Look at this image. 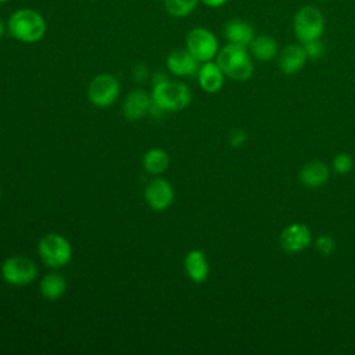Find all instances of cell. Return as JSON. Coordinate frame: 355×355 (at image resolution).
Returning <instances> with one entry per match:
<instances>
[{
  "instance_id": "cell-1",
  "label": "cell",
  "mask_w": 355,
  "mask_h": 355,
  "mask_svg": "<svg viewBox=\"0 0 355 355\" xmlns=\"http://www.w3.org/2000/svg\"><path fill=\"white\" fill-rule=\"evenodd\" d=\"M47 31L44 17L33 8H18L7 19V32L22 43H36L43 39Z\"/></svg>"
},
{
  "instance_id": "cell-2",
  "label": "cell",
  "mask_w": 355,
  "mask_h": 355,
  "mask_svg": "<svg viewBox=\"0 0 355 355\" xmlns=\"http://www.w3.org/2000/svg\"><path fill=\"white\" fill-rule=\"evenodd\" d=\"M151 100L164 112H178L184 110L191 101V92L189 86L179 80H171L166 76L155 79Z\"/></svg>"
},
{
  "instance_id": "cell-3",
  "label": "cell",
  "mask_w": 355,
  "mask_h": 355,
  "mask_svg": "<svg viewBox=\"0 0 355 355\" xmlns=\"http://www.w3.org/2000/svg\"><path fill=\"white\" fill-rule=\"evenodd\" d=\"M216 64L223 71L225 76L233 80H247L254 72L252 60L247 47L233 43H227L219 49Z\"/></svg>"
},
{
  "instance_id": "cell-4",
  "label": "cell",
  "mask_w": 355,
  "mask_h": 355,
  "mask_svg": "<svg viewBox=\"0 0 355 355\" xmlns=\"http://www.w3.org/2000/svg\"><path fill=\"white\" fill-rule=\"evenodd\" d=\"M37 252L42 262L51 269L65 266L72 258V247L69 241L58 233L44 234L37 244Z\"/></svg>"
},
{
  "instance_id": "cell-5",
  "label": "cell",
  "mask_w": 355,
  "mask_h": 355,
  "mask_svg": "<svg viewBox=\"0 0 355 355\" xmlns=\"http://www.w3.org/2000/svg\"><path fill=\"white\" fill-rule=\"evenodd\" d=\"M293 28L300 43L320 39L324 32V17L318 7L304 6L295 12Z\"/></svg>"
},
{
  "instance_id": "cell-6",
  "label": "cell",
  "mask_w": 355,
  "mask_h": 355,
  "mask_svg": "<svg viewBox=\"0 0 355 355\" xmlns=\"http://www.w3.org/2000/svg\"><path fill=\"white\" fill-rule=\"evenodd\" d=\"M0 272L3 280L11 286H26L37 277L36 263L22 255L8 257L1 263Z\"/></svg>"
},
{
  "instance_id": "cell-7",
  "label": "cell",
  "mask_w": 355,
  "mask_h": 355,
  "mask_svg": "<svg viewBox=\"0 0 355 355\" xmlns=\"http://www.w3.org/2000/svg\"><path fill=\"white\" fill-rule=\"evenodd\" d=\"M186 49L200 61H211L219 51L216 36L204 26H196L186 35Z\"/></svg>"
},
{
  "instance_id": "cell-8",
  "label": "cell",
  "mask_w": 355,
  "mask_h": 355,
  "mask_svg": "<svg viewBox=\"0 0 355 355\" xmlns=\"http://www.w3.org/2000/svg\"><path fill=\"white\" fill-rule=\"evenodd\" d=\"M119 96V82L111 73L96 75L87 89L89 101L98 107L105 108L115 103Z\"/></svg>"
},
{
  "instance_id": "cell-9",
  "label": "cell",
  "mask_w": 355,
  "mask_h": 355,
  "mask_svg": "<svg viewBox=\"0 0 355 355\" xmlns=\"http://www.w3.org/2000/svg\"><path fill=\"white\" fill-rule=\"evenodd\" d=\"M144 198L151 209L162 212L172 205L175 200V191L168 180L157 178L147 184L144 190Z\"/></svg>"
},
{
  "instance_id": "cell-10",
  "label": "cell",
  "mask_w": 355,
  "mask_h": 355,
  "mask_svg": "<svg viewBox=\"0 0 355 355\" xmlns=\"http://www.w3.org/2000/svg\"><path fill=\"white\" fill-rule=\"evenodd\" d=\"M311 241H312L311 230L308 229V226L302 223H291L286 226L282 230L279 237L280 247L288 254H294L305 250L306 247H309Z\"/></svg>"
},
{
  "instance_id": "cell-11",
  "label": "cell",
  "mask_w": 355,
  "mask_h": 355,
  "mask_svg": "<svg viewBox=\"0 0 355 355\" xmlns=\"http://www.w3.org/2000/svg\"><path fill=\"white\" fill-rule=\"evenodd\" d=\"M198 60L187 49H176L166 57V68L175 76H193L198 72Z\"/></svg>"
},
{
  "instance_id": "cell-12",
  "label": "cell",
  "mask_w": 355,
  "mask_h": 355,
  "mask_svg": "<svg viewBox=\"0 0 355 355\" xmlns=\"http://www.w3.org/2000/svg\"><path fill=\"white\" fill-rule=\"evenodd\" d=\"M306 60H308V55L305 53L302 43L287 44L277 54L279 68L286 75H293L300 72L304 68Z\"/></svg>"
},
{
  "instance_id": "cell-13",
  "label": "cell",
  "mask_w": 355,
  "mask_h": 355,
  "mask_svg": "<svg viewBox=\"0 0 355 355\" xmlns=\"http://www.w3.org/2000/svg\"><path fill=\"white\" fill-rule=\"evenodd\" d=\"M151 96L140 89L132 90L122 103V114L129 121H137L150 112Z\"/></svg>"
},
{
  "instance_id": "cell-14",
  "label": "cell",
  "mask_w": 355,
  "mask_h": 355,
  "mask_svg": "<svg viewBox=\"0 0 355 355\" xmlns=\"http://www.w3.org/2000/svg\"><path fill=\"white\" fill-rule=\"evenodd\" d=\"M198 85L207 93H216L222 89L225 82V73L216 61H205L197 72Z\"/></svg>"
},
{
  "instance_id": "cell-15",
  "label": "cell",
  "mask_w": 355,
  "mask_h": 355,
  "mask_svg": "<svg viewBox=\"0 0 355 355\" xmlns=\"http://www.w3.org/2000/svg\"><path fill=\"white\" fill-rule=\"evenodd\" d=\"M183 265H184V270L191 282L202 283L208 279L209 265H208L205 254L201 250L189 251L184 257Z\"/></svg>"
},
{
  "instance_id": "cell-16",
  "label": "cell",
  "mask_w": 355,
  "mask_h": 355,
  "mask_svg": "<svg viewBox=\"0 0 355 355\" xmlns=\"http://www.w3.org/2000/svg\"><path fill=\"white\" fill-rule=\"evenodd\" d=\"M223 36L229 43L247 47L255 37V32L248 22L243 19H230L223 28Z\"/></svg>"
},
{
  "instance_id": "cell-17",
  "label": "cell",
  "mask_w": 355,
  "mask_h": 355,
  "mask_svg": "<svg viewBox=\"0 0 355 355\" xmlns=\"http://www.w3.org/2000/svg\"><path fill=\"white\" fill-rule=\"evenodd\" d=\"M298 178L304 186L315 189L327 182L329 168L320 161H312L301 168Z\"/></svg>"
},
{
  "instance_id": "cell-18",
  "label": "cell",
  "mask_w": 355,
  "mask_h": 355,
  "mask_svg": "<svg viewBox=\"0 0 355 355\" xmlns=\"http://www.w3.org/2000/svg\"><path fill=\"white\" fill-rule=\"evenodd\" d=\"M250 53L258 61H272L279 54L277 42L268 35H259L252 39L250 43Z\"/></svg>"
},
{
  "instance_id": "cell-19",
  "label": "cell",
  "mask_w": 355,
  "mask_h": 355,
  "mask_svg": "<svg viewBox=\"0 0 355 355\" xmlns=\"http://www.w3.org/2000/svg\"><path fill=\"white\" fill-rule=\"evenodd\" d=\"M39 290L43 298L49 301H55L61 298L67 291V282L64 276H61L60 273L51 272L43 276V279L40 280Z\"/></svg>"
},
{
  "instance_id": "cell-20",
  "label": "cell",
  "mask_w": 355,
  "mask_h": 355,
  "mask_svg": "<svg viewBox=\"0 0 355 355\" xmlns=\"http://www.w3.org/2000/svg\"><path fill=\"white\" fill-rule=\"evenodd\" d=\"M169 155L162 148H151L143 155V166L151 175H159L166 171Z\"/></svg>"
},
{
  "instance_id": "cell-21",
  "label": "cell",
  "mask_w": 355,
  "mask_h": 355,
  "mask_svg": "<svg viewBox=\"0 0 355 355\" xmlns=\"http://www.w3.org/2000/svg\"><path fill=\"white\" fill-rule=\"evenodd\" d=\"M200 0H164V7L171 17L184 18L190 15Z\"/></svg>"
},
{
  "instance_id": "cell-22",
  "label": "cell",
  "mask_w": 355,
  "mask_h": 355,
  "mask_svg": "<svg viewBox=\"0 0 355 355\" xmlns=\"http://www.w3.org/2000/svg\"><path fill=\"white\" fill-rule=\"evenodd\" d=\"M331 165H333V169L334 172L340 173V175H345L348 172L352 171L354 168V159L349 154L347 153H340L337 154L333 161H331Z\"/></svg>"
},
{
  "instance_id": "cell-23",
  "label": "cell",
  "mask_w": 355,
  "mask_h": 355,
  "mask_svg": "<svg viewBox=\"0 0 355 355\" xmlns=\"http://www.w3.org/2000/svg\"><path fill=\"white\" fill-rule=\"evenodd\" d=\"M302 46L305 49V53H306L308 58H311V60H318L324 54V46L320 42V39L302 43Z\"/></svg>"
},
{
  "instance_id": "cell-24",
  "label": "cell",
  "mask_w": 355,
  "mask_h": 355,
  "mask_svg": "<svg viewBox=\"0 0 355 355\" xmlns=\"http://www.w3.org/2000/svg\"><path fill=\"white\" fill-rule=\"evenodd\" d=\"M315 247H316V250H318L319 254L327 257V255H330V254L334 251L336 243H334V240H333L330 236H320V237L316 240Z\"/></svg>"
},
{
  "instance_id": "cell-25",
  "label": "cell",
  "mask_w": 355,
  "mask_h": 355,
  "mask_svg": "<svg viewBox=\"0 0 355 355\" xmlns=\"http://www.w3.org/2000/svg\"><path fill=\"white\" fill-rule=\"evenodd\" d=\"M247 136L243 129H233L229 135V143L232 147H240L244 144Z\"/></svg>"
},
{
  "instance_id": "cell-26",
  "label": "cell",
  "mask_w": 355,
  "mask_h": 355,
  "mask_svg": "<svg viewBox=\"0 0 355 355\" xmlns=\"http://www.w3.org/2000/svg\"><path fill=\"white\" fill-rule=\"evenodd\" d=\"M200 1L209 8H219L227 3V0H200Z\"/></svg>"
},
{
  "instance_id": "cell-27",
  "label": "cell",
  "mask_w": 355,
  "mask_h": 355,
  "mask_svg": "<svg viewBox=\"0 0 355 355\" xmlns=\"http://www.w3.org/2000/svg\"><path fill=\"white\" fill-rule=\"evenodd\" d=\"M6 31H7V24H4V21L0 18V39L4 36Z\"/></svg>"
},
{
  "instance_id": "cell-28",
  "label": "cell",
  "mask_w": 355,
  "mask_h": 355,
  "mask_svg": "<svg viewBox=\"0 0 355 355\" xmlns=\"http://www.w3.org/2000/svg\"><path fill=\"white\" fill-rule=\"evenodd\" d=\"M7 1H10V0H0V4H3V3H7Z\"/></svg>"
},
{
  "instance_id": "cell-29",
  "label": "cell",
  "mask_w": 355,
  "mask_h": 355,
  "mask_svg": "<svg viewBox=\"0 0 355 355\" xmlns=\"http://www.w3.org/2000/svg\"><path fill=\"white\" fill-rule=\"evenodd\" d=\"M0 198H1V189H0Z\"/></svg>"
}]
</instances>
